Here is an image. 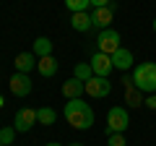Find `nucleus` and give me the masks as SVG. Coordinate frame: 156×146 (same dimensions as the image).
Returning a JSON list of instances; mask_svg holds the SVG:
<instances>
[{
	"mask_svg": "<svg viewBox=\"0 0 156 146\" xmlns=\"http://www.w3.org/2000/svg\"><path fill=\"white\" fill-rule=\"evenodd\" d=\"M65 120L76 130H89L94 125V110L83 99H68L65 104Z\"/></svg>",
	"mask_w": 156,
	"mask_h": 146,
	"instance_id": "1",
	"label": "nucleus"
},
{
	"mask_svg": "<svg viewBox=\"0 0 156 146\" xmlns=\"http://www.w3.org/2000/svg\"><path fill=\"white\" fill-rule=\"evenodd\" d=\"M133 84H135V89L154 94L156 91V63H140V65H135L133 68Z\"/></svg>",
	"mask_w": 156,
	"mask_h": 146,
	"instance_id": "2",
	"label": "nucleus"
},
{
	"mask_svg": "<svg viewBox=\"0 0 156 146\" xmlns=\"http://www.w3.org/2000/svg\"><path fill=\"white\" fill-rule=\"evenodd\" d=\"M120 31H117V29H101L99 34H96V52H104V55H115L117 50H120Z\"/></svg>",
	"mask_w": 156,
	"mask_h": 146,
	"instance_id": "3",
	"label": "nucleus"
},
{
	"mask_svg": "<svg viewBox=\"0 0 156 146\" xmlns=\"http://www.w3.org/2000/svg\"><path fill=\"white\" fill-rule=\"evenodd\" d=\"M128 125H130V118H128L125 107H112L107 112V136L109 133H125Z\"/></svg>",
	"mask_w": 156,
	"mask_h": 146,
	"instance_id": "4",
	"label": "nucleus"
},
{
	"mask_svg": "<svg viewBox=\"0 0 156 146\" xmlns=\"http://www.w3.org/2000/svg\"><path fill=\"white\" fill-rule=\"evenodd\" d=\"M89 65L91 71H94V76H101V78H109V73H112V55H104V52H91L89 57Z\"/></svg>",
	"mask_w": 156,
	"mask_h": 146,
	"instance_id": "5",
	"label": "nucleus"
},
{
	"mask_svg": "<svg viewBox=\"0 0 156 146\" xmlns=\"http://www.w3.org/2000/svg\"><path fill=\"white\" fill-rule=\"evenodd\" d=\"M109 91H112L109 78H101V76H91V78L86 81V94H89L91 99H104V97H109Z\"/></svg>",
	"mask_w": 156,
	"mask_h": 146,
	"instance_id": "6",
	"label": "nucleus"
},
{
	"mask_svg": "<svg viewBox=\"0 0 156 146\" xmlns=\"http://www.w3.org/2000/svg\"><path fill=\"white\" fill-rule=\"evenodd\" d=\"M34 125H37V110H31V107L18 110L16 118H13V128H16V133H26V130H31Z\"/></svg>",
	"mask_w": 156,
	"mask_h": 146,
	"instance_id": "7",
	"label": "nucleus"
},
{
	"mask_svg": "<svg viewBox=\"0 0 156 146\" xmlns=\"http://www.w3.org/2000/svg\"><path fill=\"white\" fill-rule=\"evenodd\" d=\"M11 91L16 97H29L31 94V78H29V73H13L11 76Z\"/></svg>",
	"mask_w": 156,
	"mask_h": 146,
	"instance_id": "8",
	"label": "nucleus"
},
{
	"mask_svg": "<svg viewBox=\"0 0 156 146\" xmlns=\"http://www.w3.org/2000/svg\"><path fill=\"white\" fill-rule=\"evenodd\" d=\"M83 94H86V84H83V81H78L76 76L62 84V97H65V99H81Z\"/></svg>",
	"mask_w": 156,
	"mask_h": 146,
	"instance_id": "9",
	"label": "nucleus"
},
{
	"mask_svg": "<svg viewBox=\"0 0 156 146\" xmlns=\"http://www.w3.org/2000/svg\"><path fill=\"white\" fill-rule=\"evenodd\" d=\"M37 55L34 52H18L16 55V60H13V65H16V73H29V71H34L37 68Z\"/></svg>",
	"mask_w": 156,
	"mask_h": 146,
	"instance_id": "10",
	"label": "nucleus"
},
{
	"mask_svg": "<svg viewBox=\"0 0 156 146\" xmlns=\"http://www.w3.org/2000/svg\"><path fill=\"white\" fill-rule=\"evenodd\" d=\"M91 24H94V29H109L112 24V8H94V13H91Z\"/></svg>",
	"mask_w": 156,
	"mask_h": 146,
	"instance_id": "11",
	"label": "nucleus"
},
{
	"mask_svg": "<svg viewBox=\"0 0 156 146\" xmlns=\"http://www.w3.org/2000/svg\"><path fill=\"white\" fill-rule=\"evenodd\" d=\"M112 65H115L117 71H130V68H135L133 65V52L125 50V47H120V50L112 55Z\"/></svg>",
	"mask_w": 156,
	"mask_h": 146,
	"instance_id": "12",
	"label": "nucleus"
},
{
	"mask_svg": "<svg viewBox=\"0 0 156 146\" xmlns=\"http://www.w3.org/2000/svg\"><path fill=\"white\" fill-rule=\"evenodd\" d=\"M70 26L76 29V31H91V29H94V24H91L89 11H83V13H73V18H70Z\"/></svg>",
	"mask_w": 156,
	"mask_h": 146,
	"instance_id": "13",
	"label": "nucleus"
},
{
	"mask_svg": "<svg viewBox=\"0 0 156 146\" xmlns=\"http://www.w3.org/2000/svg\"><path fill=\"white\" fill-rule=\"evenodd\" d=\"M37 71L44 76V78H50V76H55L57 73V60L52 55H47V57H39V63H37Z\"/></svg>",
	"mask_w": 156,
	"mask_h": 146,
	"instance_id": "14",
	"label": "nucleus"
},
{
	"mask_svg": "<svg viewBox=\"0 0 156 146\" xmlns=\"http://www.w3.org/2000/svg\"><path fill=\"white\" fill-rule=\"evenodd\" d=\"M34 55L37 57L52 55V39L50 37H37V39H34Z\"/></svg>",
	"mask_w": 156,
	"mask_h": 146,
	"instance_id": "15",
	"label": "nucleus"
},
{
	"mask_svg": "<svg viewBox=\"0 0 156 146\" xmlns=\"http://www.w3.org/2000/svg\"><path fill=\"white\" fill-rule=\"evenodd\" d=\"M125 104H130V107H140L143 104V91L135 89V84L125 86Z\"/></svg>",
	"mask_w": 156,
	"mask_h": 146,
	"instance_id": "16",
	"label": "nucleus"
},
{
	"mask_svg": "<svg viewBox=\"0 0 156 146\" xmlns=\"http://www.w3.org/2000/svg\"><path fill=\"white\" fill-rule=\"evenodd\" d=\"M57 120V112L52 110V107H39L37 110V123H42V125H52Z\"/></svg>",
	"mask_w": 156,
	"mask_h": 146,
	"instance_id": "17",
	"label": "nucleus"
},
{
	"mask_svg": "<svg viewBox=\"0 0 156 146\" xmlns=\"http://www.w3.org/2000/svg\"><path fill=\"white\" fill-rule=\"evenodd\" d=\"M73 76H76L78 81H83V84H86V81H89L91 76H94V71H91V65H89V63H78V65H76V71H73Z\"/></svg>",
	"mask_w": 156,
	"mask_h": 146,
	"instance_id": "18",
	"label": "nucleus"
},
{
	"mask_svg": "<svg viewBox=\"0 0 156 146\" xmlns=\"http://www.w3.org/2000/svg\"><path fill=\"white\" fill-rule=\"evenodd\" d=\"M65 8L70 13H83V11L91 8V3H89V0H65Z\"/></svg>",
	"mask_w": 156,
	"mask_h": 146,
	"instance_id": "19",
	"label": "nucleus"
},
{
	"mask_svg": "<svg viewBox=\"0 0 156 146\" xmlns=\"http://www.w3.org/2000/svg\"><path fill=\"white\" fill-rule=\"evenodd\" d=\"M13 138H16V128H0V144L3 146H11L13 144Z\"/></svg>",
	"mask_w": 156,
	"mask_h": 146,
	"instance_id": "20",
	"label": "nucleus"
},
{
	"mask_svg": "<svg viewBox=\"0 0 156 146\" xmlns=\"http://www.w3.org/2000/svg\"><path fill=\"white\" fill-rule=\"evenodd\" d=\"M107 146H128L125 144V133H109L107 136Z\"/></svg>",
	"mask_w": 156,
	"mask_h": 146,
	"instance_id": "21",
	"label": "nucleus"
},
{
	"mask_svg": "<svg viewBox=\"0 0 156 146\" xmlns=\"http://www.w3.org/2000/svg\"><path fill=\"white\" fill-rule=\"evenodd\" d=\"M143 104L148 107V110H156V94H148V97L143 99Z\"/></svg>",
	"mask_w": 156,
	"mask_h": 146,
	"instance_id": "22",
	"label": "nucleus"
},
{
	"mask_svg": "<svg viewBox=\"0 0 156 146\" xmlns=\"http://www.w3.org/2000/svg\"><path fill=\"white\" fill-rule=\"evenodd\" d=\"M89 3H91V8H107L112 0H89Z\"/></svg>",
	"mask_w": 156,
	"mask_h": 146,
	"instance_id": "23",
	"label": "nucleus"
},
{
	"mask_svg": "<svg viewBox=\"0 0 156 146\" xmlns=\"http://www.w3.org/2000/svg\"><path fill=\"white\" fill-rule=\"evenodd\" d=\"M44 146H62V144H57V141H50V144H44Z\"/></svg>",
	"mask_w": 156,
	"mask_h": 146,
	"instance_id": "24",
	"label": "nucleus"
},
{
	"mask_svg": "<svg viewBox=\"0 0 156 146\" xmlns=\"http://www.w3.org/2000/svg\"><path fill=\"white\" fill-rule=\"evenodd\" d=\"M3 104H5V102H3V97H0V107H3Z\"/></svg>",
	"mask_w": 156,
	"mask_h": 146,
	"instance_id": "25",
	"label": "nucleus"
},
{
	"mask_svg": "<svg viewBox=\"0 0 156 146\" xmlns=\"http://www.w3.org/2000/svg\"><path fill=\"white\" fill-rule=\"evenodd\" d=\"M154 31H156V18H154Z\"/></svg>",
	"mask_w": 156,
	"mask_h": 146,
	"instance_id": "26",
	"label": "nucleus"
},
{
	"mask_svg": "<svg viewBox=\"0 0 156 146\" xmlns=\"http://www.w3.org/2000/svg\"><path fill=\"white\" fill-rule=\"evenodd\" d=\"M70 146H83V144H70Z\"/></svg>",
	"mask_w": 156,
	"mask_h": 146,
	"instance_id": "27",
	"label": "nucleus"
},
{
	"mask_svg": "<svg viewBox=\"0 0 156 146\" xmlns=\"http://www.w3.org/2000/svg\"><path fill=\"white\" fill-rule=\"evenodd\" d=\"M154 94H156V91H154Z\"/></svg>",
	"mask_w": 156,
	"mask_h": 146,
	"instance_id": "28",
	"label": "nucleus"
},
{
	"mask_svg": "<svg viewBox=\"0 0 156 146\" xmlns=\"http://www.w3.org/2000/svg\"><path fill=\"white\" fill-rule=\"evenodd\" d=\"M0 146H3V144H0Z\"/></svg>",
	"mask_w": 156,
	"mask_h": 146,
	"instance_id": "29",
	"label": "nucleus"
}]
</instances>
